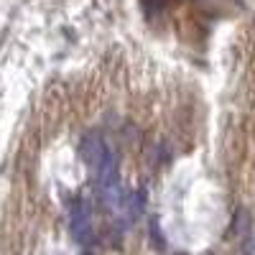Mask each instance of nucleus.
Returning a JSON list of instances; mask_svg holds the SVG:
<instances>
[{
  "instance_id": "obj_1",
  "label": "nucleus",
  "mask_w": 255,
  "mask_h": 255,
  "mask_svg": "<svg viewBox=\"0 0 255 255\" xmlns=\"http://www.w3.org/2000/svg\"><path fill=\"white\" fill-rule=\"evenodd\" d=\"M69 230L77 243H90L92 240V202L87 197H74L69 204Z\"/></svg>"
},
{
  "instance_id": "obj_2",
  "label": "nucleus",
  "mask_w": 255,
  "mask_h": 255,
  "mask_svg": "<svg viewBox=\"0 0 255 255\" xmlns=\"http://www.w3.org/2000/svg\"><path fill=\"white\" fill-rule=\"evenodd\" d=\"M113 153V148L105 143V138L100 133H90V135H84L82 138V145H79V156L84 161V166L90 168V171L95 174L97 168L108 161V156Z\"/></svg>"
},
{
  "instance_id": "obj_3",
  "label": "nucleus",
  "mask_w": 255,
  "mask_h": 255,
  "mask_svg": "<svg viewBox=\"0 0 255 255\" xmlns=\"http://www.w3.org/2000/svg\"><path fill=\"white\" fill-rule=\"evenodd\" d=\"M145 209V194L143 189H133V191H125V197L120 202V209L115 212V215L123 220V225H133Z\"/></svg>"
},
{
  "instance_id": "obj_4",
  "label": "nucleus",
  "mask_w": 255,
  "mask_h": 255,
  "mask_svg": "<svg viewBox=\"0 0 255 255\" xmlns=\"http://www.w3.org/2000/svg\"><path fill=\"white\" fill-rule=\"evenodd\" d=\"M243 253H245V255H255V238H250V240L245 243V248H243Z\"/></svg>"
},
{
  "instance_id": "obj_5",
  "label": "nucleus",
  "mask_w": 255,
  "mask_h": 255,
  "mask_svg": "<svg viewBox=\"0 0 255 255\" xmlns=\"http://www.w3.org/2000/svg\"><path fill=\"white\" fill-rule=\"evenodd\" d=\"M84 255H90V253H84Z\"/></svg>"
}]
</instances>
